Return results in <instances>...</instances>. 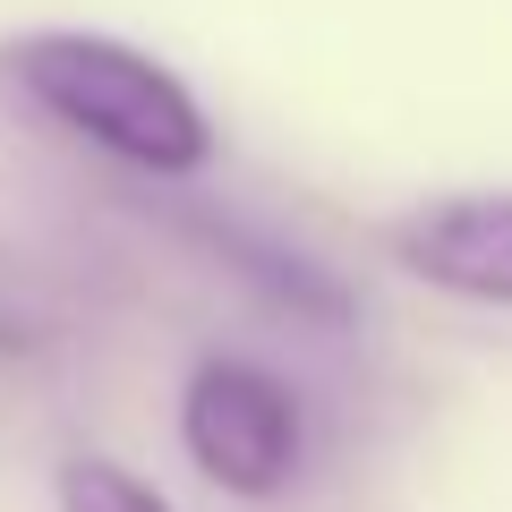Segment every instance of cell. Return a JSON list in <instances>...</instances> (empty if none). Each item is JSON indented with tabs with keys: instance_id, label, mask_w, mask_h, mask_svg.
Returning <instances> with one entry per match:
<instances>
[{
	"instance_id": "6da1fadb",
	"label": "cell",
	"mask_w": 512,
	"mask_h": 512,
	"mask_svg": "<svg viewBox=\"0 0 512 512\" xmlns=\"http://www.w3.org/2000/svg\"><path fill=\"white\" fill-rule=\"evenodd\" d=\"M0 69L18 77V94L43 120H60L69 137H86L94 154L146 171V180H197V171H214L222 137L205 120V103L146 43L94 35V26H35V35L0 43Z\"/></svg>"
},
{
	"instance_id": "7a4b0ae2",
	"label": "cell",
	"mask_w": 512,
	"mask_h": 512,
	"mask_svg": "<svg viewBox=\"0 0 512 512\" xmlns=\"http://www.w3.org/2000/svg\"><path fill=\"white\" fill-rule=\"evenodd\" d=\"M180 444L222 495H282L308 461V410L265 359H197L180 384Z\"/></svg>"
},
{
	"instance_id": "3957f363",
	"label": "cell",
	"mask_w": 512,
	"mask_h": 512,
	"mask_svg": "<svg viewBox=\"0 0 512 512\" xmlns=\"http://www.w3.org/2000/svg\"><path fill=\"white\" fill-rule=\"evenodd\" d=\"M376 239L427 291L461 299V308H512V188L427 197L410 214H393Z\"/></svg>"
},
{
	"instance_id": "277c9868",
	"label": "cell",
	"mask_w": 512,
	"mask_h": 512,
	"mask_svg": "<svg viewBox=\"0 0 512 512\" xmlns=\"http://www.w3.org/2000/svg\"><path fill=\"white\" fill-rule=\"evenodd\" d=\"M52 495H60V512H171L163 487H146V478L128 470V461H111V453H69L60 478H52Z\"/></svg>"
}]
</instances>
